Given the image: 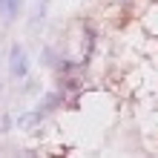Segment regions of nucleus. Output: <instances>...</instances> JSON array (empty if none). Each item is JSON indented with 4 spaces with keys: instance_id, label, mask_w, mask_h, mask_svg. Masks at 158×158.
Returning a JSON list of instances; mask_svg holds the SVG:
<instances>
[{
    "instance_id": "f257e3e1",
    "label": "nucleus",
    "mask_w": 158,
    "mask_h": 158,
    "mask_svg": "<svg viewBox=\"0 0 158 158\" xmlns=\"http://www.w3.org/2000/svg\"><path fill=\"white\" fill-rule=\"evenodd\" d=\"M26 69H29V63H26V55L20 46H12V66H9V72H12L15 78H23Z\"/></svg>"
},
{
    "instance_id": "f03ea898",
    "label": "nucleus",
    "mask_w": 158,
    "mask_h": 158,
    "mask_svg": "<svg viewBox=\"0 0 158 158\" xmlns=\"http://www.w3.org/2000/svg\"><path fill=\"white\" fill-rule=\"evenodd\" d=\"M20 3L23 0H0V15H3V20H15L17 12H20Z\"/></svg>"
},
{
    "instance_id": "7ed1b4c3",
    "label": "nucleus",
    "mask_w": 158,
    "mask_h": 158,
    "mask_svg": "<svg viewBox=\"0 0 158 158\" xmlns=\"http://www.w3.org/2000/svg\"><path fill=\"white\" fill-rule=\"evenodd\" d=\"M58 104H60V95H46L40 104V112H49V106H58Z\"/></svg>"
},
{
    "instance_id": "20e7f679",
    "label": "nucleus",
    "mask_w": 158,
    "mask_h": 158,
    "mask_svg": "<svg viewBox=\"0 0 158 158\" xmlns=\"http://www.w3.org/2000/svg\"><path fill=\"white\" fill-rule=\"evenodd\" d=\"M38 118H40V115H23V118H20V127H32V124H38Z\"/></svg>"
}]
</instances>
